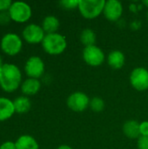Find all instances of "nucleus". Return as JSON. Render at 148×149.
I'll return each instance as SVG.
<instances>
[{"label": "nucleus", "mask_w": 148, "mask_h": 149, "mask_svg": "<svg viewBox=\"0 0 148 149\" xmlns=\"http://www.w3.org/2000/svg\"><path fill=\"white\" fill-rule=\"evenodd\" d=\"M2 52L8 56L17 55L23 48V40L19 35L14 32L5 33L0 41Z\"/></svg>", "instance_id": "7ed1b4c3"}, {"label": "nucleus", "mask_w": 148, "mask_h": 149, "mask_svg": "<svg viewBox=\"0 0 148 149\" xmlns=\"http://www.w3.org/2000/svg\"><path fill=\"white\" fill-rule=\"evenodd\" d=\"M12 2L10 0H0V12L9 10Z\"/></svg>", "instance_id": "b1692460"}, {"label": "nucleus", "mask_w": 148, "mask_h": 149, "mask_svg": "<svg viewBox=\"0 0 148 149\" xmlns=\"http://www.w3.org/2000/svg\"><path fill=\"white\" fill-rule=\"evenodd\" d=\"M105 101L99 97H93L90 100L89 107L94 113H100L105 109Z\"/></svg>", "instance_id": "aec40b11"}, {"label": "nucleus", "mask_w": 148, "mask_h": 149, "mask_svg": "<svg viewBox=\"0 0 148 149\" xmlns=\"http://www.w3.org/2000/svg\"><path fill=\"white\" fill-rule=\"evenodd\" d=\"M139 149H148V136H140L137 143Z\"/></svg>", "instance_id": "5701e85b"}, {"label": "nucleus", "mask_w": 148, "mask_h": 149, "mask_svg": "<svg viewBox=\"0 0 148 149\" xmlns=\"http://www.w3.org/2000/svg\"><path fill=\"white\" fill-rule=\"evenodd\" d=\"M3 59H2V57L0 56V67H2V66H3Z\"/></svg>", "instance_id": "cd10ccee"}, {"label": "nucleus", "mask_w": 148, "mask_h": 149, "mask_svg": "<svg viewBox=\"0 0 148 149\" xmlns=\"http://www.w3.org/2000/svg\"><path fill=\"white\" fill-rule=\"evenodd\" d=\"M13 104H14L15 112L19 114H24V113H28L31 107V100L27 96H24V95L17 97L13 100Z\"/></svg>", "instance_id": "f3484780"}, {"label": "nucleus", "mask_w": 148, "mask_h": 149, "mask_svg": "<svg viewBox=\"0 0 148 149\" xmlns=\"http://www.w3.org/2000/svg\"><path fill=\"white\" fill-rule=\"evenodd\" d=\"M8 11L10 16L11 21L18 24L27 22L32 15L31 7L27 3L21 1L12 2V4Z\"/></svg>", "instance_id": "39448f33"}, {"label": "nucleus", "mask_w": 148, "mask_h": 149, "mask_svg": "<svg viewBox=\"0 0 148 149\" xmlns=\"http://www.w3.org/2000/svg\"><path fill=\"white\" fill-rule=\"evenodd\" d=\"M147 19H148V10H147Z\"/></svg>", "instance_id": "c756f323"}, {"label": "nucleus", "mask_w": 148, "mask_h": 149, "mask_svg": "<svg viewBox=\"0 0 148 149\" xmlns=\"http://www.w3.org/2000/svg\"><path fill=\"white\" fill-rule=\"evenodd\" d=\"M122 13H123V6L120 1L108 0L106 2L103 14L107 20L115 22L120 18Z\"/></svg>", "instance_id": "9b49d317"}, {"label": "nucleus", "mask_w": 148, "mask_h": 149, "mask_svg": "<svg viewBox=\"0 0 148 149\" xmlns=\"http://www.w3.org/2000/svg\"><path fill=\"white\" fill-rule=\"evenodd\" d=\"M0 149H17L15 142L12 141H5L0 145Z\"/></svg>", "instance_id": "a878e982"}, {"label": "nucleus", "mask_w": 148, "mask_h": 149, "mask_svg": "<svg viewBox=\"0 0 148 149\" xmlns=\"http://www.w3.org/2000/svg\"><path fill=\"white\" fill-rule=\"evenodd\" d=\"M41 45L46 53L50 55H58L65 52L67 42L63 35L56 32L46 34Z\"/></svg>", "instance_id": "f03ea898"}, {"label": "nucleus", "mask_w": 148, "mask_h": 149, "mask_svg": "<svg viewBox=\"0 0 148 149\" xmlns=\"http://www.w3.org/2000/svg\"><path fill=\"white\" fill-rule=\"evenodd\" d=\"M140 136H148V121H143L140 124Z\"/></svg>", "instance_id": "393cba45"}, {"label": "nucleus", "mask_w": 148, "mask_h": 149, "mask_svg": "<svg viewBox=\"0 0 148 149\" xmlns=\"http://www.w3.org/2000/svg\"><path fill=\"white\" fill-rule=\"evenodd\" d=\"M11 21L10 16L9 14V11H3L0 12V24L2 25H6Z\"/></svg>", "instance_id": "4be33fe9"}, {"label": "nucleus", "mask_w": 148, "mask_h": 149, "mask_svg": "<svg viewBox=\"0 0 148 149\" xmlns=\"http://www.w3.org/2000/svg\"><path fill=\"white\" fill-rule=\"evenodd\" d=\"M22 84V72L19 67L11 63H4L0 71V87L5 93L17 91Z\"/></svg>", "instance_id": "f257e3e1"}, {"label": "nucleus", "mask_w": 148, "mask_h": 149, "mask_svg": "<svg viewBox=\"0 0 148 149\" xmlns=\"http://www.w3.org/2000/svg\"><path fill=\"white\" fill-rule=\"evenodd\" d=\"M125 55L120 51H113L107 56V63L114 70H119L122 68L125 65Z\"/></svg>", "instance_id": "2eb2a0df"}, {"label": "nucleus", "mask_w": 148, "mask_h": 149, "mask_svg": "<svg viewBox=\"0 0 148 149\" xmlns=\"http://www.w3.org/2000/svg\"><path fill=\"white\" fill-rule=\"evenodd\" d=\"M20 88L24 96H32L39 92L41 88V83L37 79L28 78L22 82Z\"/></svg>", "instance_id": "ddd939ff"}, {"label": "nucleus", "mask_w": 148, "mask_h": 149, "mask_svg": "<svg viewBox=\"0 0 148 149\" xmlns=\"http://www.w3.org/2000/svg\"><path fill=\"white\" fill-rule=\"evenodd\" d=\"M15 113L13 101L9 98L0 97V122L8 120Z\"/></svg>", "instance_id": "f8f14e48"}, {"label": "nucleus", "mask_w": 148, "mask_h": 149, "mask_svg": "<svg viewBox=\"0 0 148 149\" xmlns=\"http://www.w3.org/2000/svg\"><path fill=\"white\" fill-rule=\"evenodd\" d=\"M143 3H144L147 7H148V0L147 1H144V2H143Z\"/></svg>", "instance_id": "c85d7f7f"}, {"label": "nucleus", "mask_w": 148, "mask_h": 149, "mask_svg": "<svg viewBox=\"0 0 148 149\" xmlns=\"http://www.w3.org/2000/svg\"><path fill=\"white\" fill-rule=\"evenodd\" d=\"M105 4V0H79L78 9L82 17L87 19H92L103 13Z\"/></svg>", "instance_id": "20e7f679"}, {"label": "nucleus", "mask_w": 148, "mask_h": 149, "mask_svg": "<svg viewBox=\"0 0 148 149\" xmlns=\"http://www.w3.org/2000/svg\"><path fill=\"white\" fill-rule=\"evenodd\" d=\"M57 149H73L72 147H70V146H68V145H61V146H59L58 148Z\"/></svg>", "instance_id": "bb28decb"}, {"label": "nucleus", "mask_w": 148, "mask_h": 149, "mask_svg": "<svg viewBox=\"0 0 148 149\" xmlns=\"http://www.w3.org/2000/svg\"><path fill=\"white\" fill-rule=\"evenodd\" d=\"M45 32L44 31L42 26L36 24H30L26 25L22 31L23 39L31 45H37L42 43L44 37Z\"/></svg>", "instance_id": "423d86ee"}, {"label": "nucleus", "mask_w": 148, "mask_h": 149, "mask_svg": "<svg viewBox=\"0 0 148 149\" xmlns=\"http://www.w3.org/2000/svg\"><path fill=\"white\" fill-rule=\"evenodd\" d=\"M59 20L54 16H47L42 22V28L46 34L56 33L59 28Z\"/></svg>", "instance_id": "a211bd4d"}, {"label": "nucleus", "mask_w": 148, "mask_h": 149, "mask_svg": "<svg viewBox=\"0 0 148 149\" xmlns=\"http://www.w3.org/2000/svg\"><path fill=\"white\" fill-rule=\"evenodd\" d=\"M80 41L82 45H84L85 47L95 45V43H96L95 32L92 29H89V28L83 30L80 34Z\"/></svg>", "instance_id": "6ab92c4d"}, {"label": "nucleus", "mask_w": 148, "mask_h": 149, "mask_svg": "<svg viewBox=\"0 0 148 149\" xmlns=\"http://www.w3.org/2000/svg\"><path fill=\"white\" fill-rule=\"evenodd\" d=\"M130 83L137 91H146L148 89V70L144 67L134 68L130 74Z\"/></svg>", "instance_id": "1a4fd4ad"}, {"label": "nucleus", "mask_w": 148, "mask_h": 149, "mask_svg": "<svg viewBox=\"0 0 148 149\" xmlns=\"http://www.w3.org/2000/svg\"><path fill=\"white\" fill-rule=\"evenodd\" d=\"M17 149H39V145L36 139L31 135L24 134L15 141Z\"/></svg>", "instance_id": "4468645a"}, {"label": "nucleus", "mask_w": 148, "mask_h": 149, "mask_svg": "<svg viewBox=\"0 0 148 149\" xmlns=\"http://www.w3.org/2000/svg\"><path fill=\"white\" fill-rule=\"evenodd\" d=\"M67 107L73 112L80 113L85 111L90 104L89 97L82 92H75L67 99Z\"/></svg>", "instance_id": "9d476101"}, {"label": "nucleus", "mask_w": 148, "mask_h": 149, "mask_svg": "<svg viewBox=\"0 0 148 149\" xmlns=\"http://www.w3.org/2000/svg\"><path fill=\"white\" fill-rule=\"evenodd\" d=\"M24 72L29 78L38 79L44 73V63L43 59L38 56L30 57L25 62Z\"/></svg>", "instance_id": "0eeeda50"}, {"label": "nucleus", "mask_w": 148, "mask_h": 149, "mask_svg": "<svg viewBox=\"0 0 148 149\" xmlns=\"http://www.w3.org/2000/svg\"><path fill=\"white\" fill-rule=\"evenodd\" d=\"M60 5L66 10H74L79 8V0H62L59 2Z\"/></svg>", "instance_id": "412c9836"}, {"label": "nucleus", "mask_w": 148, "mask_h": 149, "mask_svg": "<svg viewBox=\"0 0 148 149\" xmlns=\"http://www.w3.org/2000/svg\"><path fill=\"white\" fill-rule=\"evenodd\" d=\"M82 56L84 61L91 66H99L105 61V53L96 45L85 47Z\"/></svg>", "instance_id": "6e6552de"}, {"label": "nucleus", "mask_w": 148, "mask_h": 149, "mask_svg": "<svg viewBox=\"0 0 148 149\" xmlns=\"http://www.w3.org/2000/svg\"><path fill=\"white\" fill-rule=\"evenodd\" d=\"M123 133L129 139H139L140 137V123L133 120H127L123 125Z\"/></svg>", "instance_id": "dca6fc26"}]
</instances>
